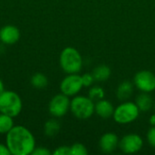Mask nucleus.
<instances>
[{
  "instance_id": "nucleus-6",
  "label": "nucleus",
  "mask_w": 155,
  "mask_h": 155,
  "mask_svg": "<svg viewBox=\"0 0 155 155\" xmlns=\"http://www.w3.org/2000/svg\"><path fill=\"white\" fill-rule=\"evenodd\" d=\"M70 104L71 101L69 99V96L64 94H59L54 95L48 105V110L49 113L54 116V117H62L65 115L70 109Z\"/></svg>"
},
{
  "instance_id": "nucleus-15",
  "label": "nucleus",
  "mask_w": 155,
  "mask_h": 155,
  "mask_svg": "<svg viewBox=\"0 0 155 155\" xmlns=\"http://www.w3.org/2000/svg\"><path fill=\"white\" fill-rule=\"evenodd\" d=\"M93 76L97 82H104L111 75V69L106 64H101L95 67L93 71Z\"/></svg>"
},
{
  "instance_id": "nucleus-4",
  "label": "nucleus",
  "mask_w": 155,
  "mask_h": 155,
  "mask_svg": "<svg viewBox=\"0 0 155 155\" xmlns=\"http://www.w3.org/2000/svg\"><path fill=\"white\" fill-rule=\"evenodd\" d=\"M70 110L77 119L86 120L94 113V103L89 97L75 96L71 101Z\"/></svg>"
},
{
  "instance_id": "nucleus-10",
  "label": "nucleus",
  "mask_w": 155,
  "mask_h": 155,
  "mask_svg": "<svg viewBox=\"0 0 155 155\" xmlns=\"http://www.w3.org/2000/svg\"><path fill=\"white\" fill-rule=\"evenodd\" d=\"M20 38L19 29L12 25H7L0 29V41L5 45H14Z\"/></svg>"
},
{
  "instance_id": "nucleus-13",
  "label": "nucleus",
  "mask_w": 155,
  "mask_h": 155,
  "mask_svg": "<svg viewBox=\"0 0 155 155\" xmlns=\"http://www.w3.org/2000/svg\"><path fill=\"white\" fill-rule=\"evenodd\" d=\"M134 93V85L129 81H124L121 83L116 90L117 98L121 101L128 100Z\"/></svg>"
},
{
  "instance_id": "nucleus-5",
  "label": "nucleus",
  "mask_w": 155,
  "mask_h": 155,
  "mask_svg": "<svg viewBox=\"0 0 155 155\" xmlns=\"http://www.w3.org/2000/svg\"><path fill=\"white\" fill-rule=\"evenodd\" d=\"M139 113L140 110L136 104L132 102H125L114 109L113 117L116 123L125 124L135 121L139 116Z\"/></svg>"
},
{
  "instance_id": "nucleus-18",
  "label": "nucleus",
  "mask_w": 155,
  "mask_h": 155,
  "mask_svg": "<svg viewBox=\"0 0 155 155\" xmlns=\"http://www.w3.org/2000/svg\"><path fill=\"white\" fill-rule=\"evenodd\" d=\"M31 84L36 89H43L47 86L48 79L44 74L36 73L31 78Z\"/></svg>"
},
{
  "instance_id": "nucleus-23",
  "label": "nucleus",
  "mask_w": 155,
  "mask_h": 155,
  "mask_svg": "<svg viewBox=\"0 0 155 155\" xmlns=\"http://www.w3.org/2000/svg\"><path fill=\"white\" fill-rule=\"evenodd\" d=\"M147 140L151 146L155 148V126H153L147 133Z\"/></svg>"
},
{
  "instance_id": "nucleus-14",
  "label": "nucleus",
  "mask_w": 155,
  "mask_h": 155,
  "mask_svg": "<svg viewBox=\"0 0 155 155\" xmlns=\"http://www.w3.org/2000/svg\"><path fill=\"white\" fill-rule=\"evenodd\" d=\"M135 104L138 106L140 111L147 112L152 108L153 104V101L152 96L149 94V93H143L137 96Z\"/></svg>"
},
{
  "instance_id": "nucleus-24",
  "label": "nucleus",
  "mask_w": 155,
  "mask_h": 155,
  "mask_svg": "<svg viewBox=\"0 0 155 155\" xmlns=\"http://www.w3.org/2000/svg\"><path fill=\"white\" fill-rule=\"evenodd\" d=\"M50 150H48L45 147H35L33 151L32 155H51Z\"/></svg>"
},
{
  "instance_id": "nucleus-19",
  "label": "nucleus",
  "mask_w": 155,
  "mask_h": 155,
  "mask_svg": "<svg viewBox=\"0 0 155 155\" xmlns=\"http://www.w3.org/2000/svg\"><path fill=\"white\" fill-rule=\"evenodd\" d=\"M88 97L94 102H97L99 100H102L104 97V90L101 86H98V85L94 86L89 90Z\"/></svg>"
},
{
  "instance_id": "nucleus-2",
  "label": "nucleus",
  "mask_w": 155,
  "mask_h": 155,
  "mask_svg": "<svg viewBox=\"0 0 155 155\" xmlns=\"http://www.w3.org/2000/svg\"><path fill=\"white\" fill-rule=\"evenodd\" d=\"M60 66L66 74H78L83 66V58L74 47H65L60 54Z\"/></svg>"
},
{
  "instance_id": "nucleus-11",
  "label": "nucleus",
  "mask_w": 155,
  "mask_h": 155,
  "mask_svg": "<svg viewBox=\"0 0 155 155\" xmlns=\"http://www.w3.org/2000/svg\"><path fill=\"white\" fill-rule=\"evenodd\" d=\"M118 145H119V139L117 135L114 133L104 134L99 141L100 149L104 153H111L114 152L117 149Z\"/></svg>"
},
{
  "instance_id": "nucleus-1",
  "label": "nucleus",
  "mask_w": 155,
  "mask_h": 155,
  "mask_svg": "<svg viewBox=\"0 0 155 155\" xmlns=\"http://www.w3.org/2000/svg\"><path fill=\"white\" fill-rule=\"evenodd\" d=\"M6 145L11 154L29 155L35 148V139L26 127L15 125L6 134Z\"/></svg>"
},
{
  "instance_id": "nucleus-25",
  "label": "nucleus",
  "mask_w": 155,
  "mask_h": 155,
  "mask_svg": "<svg viewBox=\"0 0 155 155\" xmlns=\"http://www.w3.org/2000/svg\"><path fill=\"white\" fill-rule=\"evenodd\" d=\"M0 155H11V153L7 147V145L0 143Z\"/></svg>"
},
{
  "instance_id": "nucleus-3",
  "label": "nucleus",
  "mask_w": 155,
  "mask_h": 155,
  "mask_svg": "<svg viewBox=\"0 0 155 155\" xmlns=\"http://www.w3.org/2000/svg\"><path fill=\"white\" fill-rule=\"evenodd\" d=\"M23 108L21 97L13 91L5 90L0 94V113L12 117L19 115Z\"/></svg>"
},
{
  "instance_id": "nucleus-7",
  "label": "nucleus",
  "mask_w": 155,
  "mask_h": 155,
  "mask_svg": "<svg viewBox=\"0 0 155 155\" xmlns=\"http://www.w3.org/2000/svg\"><path fill=\"white\" fill-rule=\"evenodd\" d=\"M82 77L77 74H69L60 84L61 93L67 96L76 95L83 88Z\"/></svg>"
},
{
  "instance_id": "nucleus-22",
  "label": "nucleus",
  "mask_w": 155,
  "mask_h": 155,
  "mask_svg": "<svg viewBox=\"0 0 155 155\" xmlns=\"http://www.w3.org/2000/svg\"><path fill=\"white\" fill-rule=\"evenodd\" d=\"M54 155H71V147L70 146H60L55 149L53 153Z\"/></svg>"
},
{
  "instance_id": "nucleus-9",
  "label": "nucleus",
  "mask_w": 155,
  "mask_h": 155,
  "mask_svg": "<svg viewBox=\"0 0 155 155\" xmlns=\"http://www.w3.org/2000/svg\"><path fill=\"white\" fill-rule=\"evenodd\" d=\"M143 146L142 137L135 134H130L124 136L119 142V147L124 153H135L141 151Z\"/></svg>"
},
{
  "instance_id": "nucleus-21",
  "label": "nucleus",
  "mask_w": 155,
  "mask_h": 155,
  "mask_svg": "<svg viewBox=\"0 0 155 155\" xmlns=\"http://www.w3.org/2000/svg\"><path fill=\"white\" fill-rule=\"evenodd\" d=\"M82 77V82H83V85L85 86V87H89L91 86L94 82L95 81L93 74H84Z\"/></svg>"
},
{
  "instance_id": "nucleus-20",
  "label": "nucleus",
  "mask_w": 155,
  "mask_h": 155,
  "mask_svg": "<svg viewBox=\"0 0 155 155\" xmlns=\"http://www.w3.org/2000/svg\"><path fill=\"white\" fill-rule=\"evenodd\" d=\"M71 147V155H87L88 151L82 143H74Z\"/></svg>"
},
{
  "instance_id": "nucleus-27",
  "label": "nucleus",
  "mask_w": 155,
  "mask_h": 155,
  "mask_svg": "<svg viewBox=\"0 0 155 155\" xmlns=\"http://www.w3.org/2000/svg\"><path fill=\"white\" fill-rule=\"evenodd\" d=\"M5 91V86H4V83H3V81L0 79V94L3 93Z\"/></svg>"
},
{
  "instance_id": "nucleus-12",
  "label": "nucleus",
  "mask_w": 155,
  "mask_h": 155,
  "mask_svg": "<svg viewBox=\"0 0 155 155\" xmlns=\"http://www.w3.org/2000/svg\"><path fill=\"white\" fill-rule=\"evenodd\" d=\"M94 113L103 119H108L114 115V108L111 102L102 99L94 104Z\"/></svg>"
},
{
  "instance_id": "nucleus-8",
  "label": "nucleus",
  "mask_w": 155,
  "mask_h": 155,
  "mask_svg": "<svg viewBox=\"0 0 155 155\" xmlns=\"http://www.w3.org/2000/svg\"><path fill=\"white\" fill-rule=\"evenodd\" d=\"M134 83L143 93H151L155 90V74L146 70L140 71L135 74Z\"/></svg>"
},
{
  "instance_id": "nucleus-17",
  "label": "nucleus",
  "mask_w": 155,
  "mask_h": 155,
  "mask_svg": "<svg viewBox=\"0 0 155 155\" xmlns=\"http://www.w3.org/2000/svg\"><path fill=\"white\" fill-rule=\"evenodd\" d=\"M14 117L5 114H0V134H6L14 126Z\"/></svg>"
},
{
  "instance_id": "nucleus-16",
  "label": "nucleus",
  "mask_w": 155,
  "mask_h": 155,
  "mask_svg": "<svg viewBox=\"0 0 155 155\" xmlns=\"http://www.w3.org/2000/svg\"><path fill=\"white\" fill-rule=\"evenodd\" d=\"M60 128H61V126H60V124L57 120L50 119L45 124L44 133L46 136L53 137V136H55L59 133Z\"/></svg>"
},
{
  "instance_id": "nucleus-26",
  "label": "nucleus",
  "mask_w": 155,
  "mask_h": 155,
  "mask_svg": "<svg viewBox=\"0 0 155 155\" xmlns=\"http://www.w3.org/2000/svg\"><path fill=\"white\" fill-rule=\"evenodd\" d=\"M149 122H150V124H151V125L155 126V114H153V115L150 117V120H149Z\"/></svg>"
}]
</instances>
